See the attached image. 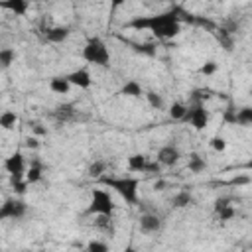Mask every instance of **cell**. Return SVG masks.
<instances>
[{"label": "cell", "mask_w": 252, "mask_h": 252, "mask_svg": "<svg viewBox=\"0 0 252 252\" xmlns=\"http://www.w3.org/2000/svg\"><path fill=\"white\" fill-rule=\"evenodd\" d=\"M124 2H126V0H110V12H116Z\"/></svg>", "instance_id": "cell-38"}, {"label": "cell", "mask_w": 252, "mask_h": 252, "mask_svg": "<svg viewBox=\"0 0 252 252\" xmlns=\"http://www.w3.org/2000/svg\"><path fill=\"white\" fill-rule=\"evenodd\" d=\"M179 158H181V152H179V148L173 146V144H165V146H161V148L158 150V154H156V159H158L159 165H163V167H171V165H175V163L179 161Z\"/></svg>", "instance_id": "cell-10"}, {"label": "cell", "mask_w": 252, "mask_h": 252, "mask_svg": "<svg viewBox=\"0 0 252 252\" xmlns=\"http://www.w3.org/2000/svg\"><path fill=\"white\" fill-rule=\"evenodd\" d=\"M16 122H18V114H16L14 110H4V112L0 114V126H2L4 130H12V128L16 126Z\"/></svg>", "instance_id": "cell-25"}, {"label": "cell", "mask_w": 252, "mask_h": 252, "mask_svg": "<svg viewBox=\"0 0 252 252\" xmlns=\"http://www.w3.org/2000/svg\"><path fill=\"white\" fill-rule=\"evenodd\" d=\"M161 226H163V220L156 213H142V217L138 220V228L142 234H156L161 230Z\"/></svg>", "instance_id": "cell-9"}, {"label": "cell", "mask_w": 252, "mask_h": 252, "mask_svg": "<svg viewBox=\"0 0 252 252\" xmlns=\"http://www.w3.org/2000/svg\"><path fill=\"white\" fill-rule=\"evenodd\" d=\"M71 35V28L69 26H49L43 30V37L49 43H63L67 41Z\"/></svg>", "instance_id": "cell-11"}, {"label": "cell", "mask_w": 252, "mask_h": 252, "mask_svg": "<svg viewBox=\"0 0 252 252\" xmlns=\"http://www.w3.org/2000/svg\"><path fill=\"white\" fill-rule=\"evenodd\" d=\"M215 215H217V219H219V220L226 222V220H232V219H234L236 209H234V207H232V203H230V205H226V207H222V209L215 211Z\"/></svg>", "instance_id": "cell-27"}, {"label": "cell", "mask_w": 252, "mask_h": 252, "mask_svg": "<svg viewBox=\"0 0 252 252\" xmlns=\"http://www.w3.org/2000/svg\"><path fill=\"white\" fill-rule=\"evenodd\" d=\"M246 183H250V177L248 175H238V177L232 179V185H246Z\"/></svg>", "instance_id": "cell-36"}, {"label": "cell", "mask_w": 252, "mask_h": 252, "mask_svg": "<svg viewBox=\"0 0 252 252\" xmlns=\"http://www.w3.org/2000/svg\"><path fill=\"white\" fill-rule=\"evenodd\" d=\"M219 41H220V45L226 49V51H230L232 49V32H228V30H220V33H219Z\"/></svg>", "instance_id": "cell-28"}, {"label": "cell", "mask_w": 252, "mask_h": 252, "mask_svg": "<svg viewBox=\"0 0 252 252\" xmlns=\"http://www.w3.org/2000/svg\"><path fill=\"white\" fill-rule=\"evenodd\" d=\"M244 167H246V169H252V159H250V161H246V165H244Z\"/></svg>", "instance_id": "cell-40"}, {"label": "cell", "mask_w": 252, "mask_h": 252, "mask_svg": "<svg viewBox=\"0 0 252 252\" xmlns=\"http://www.w3.org/2000/svg\"><path fill=\"white\" fill-rule=\"evenodd\" d=\"M53 118H55L59 124H67V122L77 120V110H75V104H71V102L57 104V106H55V110H53Z\"/></svg>", "instance_id": "cell-13"}, {"label": "cell", "mask_w": 252, "mask_h": 252, "mask_svg": "<svg viewBox=\"0 0 252 252\" xmlns=\"http://www.w3.org/2000/svg\"><path fill=\"white\" fill-rule=\"evenodd\" d=\"M26 179H28V183H37V181H41V165L39 163H32L28 169H26Z\"/></svg>", "instance_id": "cell-26"}, {"label": "cell", "mask_w": 252, "mask_h": 252, "mask_svg": "<svg viewBox=\"0 0 252 252\" xmlns=\"http://www.w3.org/2000/svg\"><path fill=\"white\" fill-rule=\"evenodd\" d=\"M26 148L37 150V148H39V140H37L35 136H28V138H26Z\"/></svg>", "instance_id": "cell-35"}, {"label": "cell", "mask_w": 252, "mask_h": 252, "mask_svg": "<svg viewBox=\"0 0 252 252\" xmlns=\"http://www.w3.org/2000/svg\"><path fill=\"white\" fill-rule=\"evenodd\" d=\"M158 2H165V0H158Z\"/></svg>", "instance_id": "cell-41"}, {"label": "cell", "mask_w": 252, "mask_h": 252, "mask_svg": "<svg viewBox=\"0 0 252 252\" xmlns=\"http://www.w3.org/2000/svg\"><path fill=\"white\" fill-rule=\"evenodd\" d=\"M0 6L8 12H12L14 16H26L30 10V2L28 0H2Z\"/></svg>", "instance_id": "cell-15"}, {"label": "cell", "mask_w": 252, "mask_h": 252, "mask_svg": "<svg viewBox=\"0 0 252 252\" xmlns=\"http://www.w3.org/2000/svg\"><path fill=\"white\" fill-rule=\"evenodd\" d=\"M232 203V199L230 197H219V199H215V211H219V209H222V207H226V205H230Z\"/></svg>", "instance_id": "cell-34"}, {"label": "cell", "mask_w": 252, "mask_h": 252, "mask_svg": "<svg viewBox=\"0 0 252 252\" xmlns=\"http://www.w3.org/2000/svg\"><path fill=\"white\" fill-rule=\"evenodd\" d=\"M89 215H112L114 213V201L106 189H93L91 191V203L87 207Z\"/></svg>", "instance_id": "cell-4"}, {"label": "cell", "mask_w": 252, "mask_h": 252, "mask_svg": "<svg viewBox=\"0 0 252 252\" xmlns=\"http://www.w3.org/2000/svg\"><path fill=\"white\" fill-rule=\"evenodd\" d=\"M217 69H219V65H217V61H213V59H209V61H205L203 65H201V69H199V73L201 75H215L217 73Z\"/></svg>", "instance_id": "cell-29"}, {"label": "cell", "mask_w": 252, "mask_h": 252, "mask_svg": "<svg viewBox=\"0 0 252 252\" xmlns=\"http://www.w3.org/2000/svg\"><path fill=\"white\" fill-rule=\"evenodd\" d=\"M45 132H47V130H45V128H41L39 124H35V126H33V134H45Z\"/></svg>", "instance_id": "cell-39"}, {"label": "cell", "mask_w": 252, "mask_h": 252, "mask_svg": "<svg viewBox=\"0 0 252 252\" xmlns=\"http://www.w3.org/2000/svg\"><path fill=\"white\" fill-rule=\"evenodd\" d=\"M181 14L183 10H169L161 14H150V16H138L126 24V28L134 30H148L158 39H171L181 32Z\"/></svg>", "instance_id": "cell-1"}, {"label": "cell", "mask_w": 252, "mask_h": 252, "mask_svg": "<svg viewBox=\"0 0 252 252\" xmlns=\"http://www.w3.org/2000/svg\"><path fill=\"white\" fill-rule=\"evenodd\" d=\"M187 104L185 102H181V100H175L171 106H169V118L171 120H185V116H187Z\"/></svg>", "instance_id": "cell-22"}, {"label": "cell", "mask_w": 252, "mask_h": 252, "mask_svg": "<svg viewBox=\"0 0 252 252\" xmlns=\"http://www.w3.org/2000/svg\"><path fill=\"white\" fill-rule=\"evenodd\" d=\"M134 49L142 55H156V47L152 43H142V45H134Z\"/></svg>", "instance_id": "cell-33"}, {"label": "cell", "mask_w": 252, "mask_h": 252, "mask_svg": "<svg viewBox=\"0 0 252 252\" xmlns=\"http://www.w3.org/2000/svg\"><path fill=\"white\" fill-rule=\"evenodd\" d=\"M234 124H238L242 128H250L252 126V106H240V108H236Z\"/></svg>", "instance_id": "cell-20"}, {"label": "cell", "mask_w": 252, "mask_h": 252, "mask_svg": "<svg viewBox=\"0 0 252 252\" xmlns=\"http://www.w3.org/2000/svg\"><path fill=\"white\" fill-rule=\"evenodd\" d=\"M171 207L173 209H187V207H191L193 203H195V199H193V195H191V191H177L173 197H171Z\"/></svg>", "instance_id": "cell-16"}, {"label": "cell", "mask_w": 252, "mask_h": 252, "mask_svg": "<svg viewBox=\"0 0 252 252\" xmlns=\"http://www.w3.org/2000/svg\"><path fill=\"white\" fill-rule=\"evenodd\" d=\"M94 226L98 230H102L104 234L112 236L114 234V220H112V215H96V220H94Z\"/></svg>", "instance_id": "cell-19"}, {"label": "cell", "mask_w": 252, "mask_h": 252, "mask_svg": "<svg viewBox=\"0 0 252 252\" xmlns=\"http://www.w3.org/2000/svg\"><path fill=\"white\" fill-rule=\"evenodd\" d=\"M185 120H187L197 132H203V130L209 126V110L205 108L203 102H191L189 108H187Z\"/></svg>", "instance_id": "cell-5"}, {"label": "cell", "mask_w": 252, "mask_h": 252, "mask_svg": "<svg viewBox=\"0 0 252 252\" xmlns=\"http://www.w3.org/2000/svg\"><path fill=\"white\" fill-rule=\"evenodd\" d=\"M100 183L106 189L120 195L128 205L138 203V191H140V179L138 177H132V175H102Z\"/></svg>", "instance_id": "cell-2"}, {"label": "cell", "mask_w": 252, "mask_h": 252, "mask_svg": "<svg viewBox=\"0 0 252 252\" xmlns=\"http://www.w3.org/2000/svg\"><path fill=\"white\" fill-rule=\"evenodd\" d=\"M211 148L215 152H224L226 150V140L222 136H215V138H211Z\"/></svg>", "instance_id": "cell-32"}, {"label": "cell", "mask_w": 252, "mask_h": 252, "mask_svg": "<svg viewBox=\"0 0 252 252\" xmlns=\"http://www.w3.org/2000/svg\"><path fill=\"white\" fill-rule=\"evenodd\" d=\"M165 187H167V181H163V179H158L154 183V191H163Z\"/></svg>", "instance_id": "cell-37"}, {"label": "cell", "mask_w": 252, "mask_h": 252, "mask_svg": "<svg viewBox=\"0 0 252 252\" xmlns=\"http://www.w3.org/2000/svg\"><path fill=\"white\" fill-rule=\"evenodd\" d=\"M189 98H191V102H203V100L209 98V91H205V89H195Z\"/></svg>", "instance_id": "cell-31"}, {"label": "cell", "mask_w": 252, "mask_h": 252, "mask_svg": "<svg viewBox=\"0 0 252 252\" xmlns=\"http://www.w3.org/2000/svg\"><path fill=\"white\" fill-rule=\"evenodd\" d=\"M144 96H146V100L150 102L152 108H156V110H163V108H165V100H163V96H161L159 93L148 91V93H144Z\"/></svg>", "instance_id": "cell-23"}, {"label": "cell", "mask_w": 252, "mask_h": 252, "mask_svg": "<svg viewBox=\"0 0 252 252\" xmlns=\"http://www.w3.org/2000/svg\"><path fill=\"white\" fill-rule=\"evenodd\" d=\"M122 96H130V98H138V96H142L144 94V89H142V85L138 83V81H134V79H130V81H126L122 87H120V91H118Z\"/></svg>", "instance_id": "cell-17"}, {"label": "cell", "mask_w": 252, "mask_h": 252, "mask_svg": "<svg viewBox=\"0 0 252 252\" xmlns=\"http://www.w3.org/2000/svg\"><path fill=\"white\" fill-rule=\"evenodd\" d=\"M71 81L67 79V75H57V77H51L49 79V91L55 93V94H67L71 91Z\"/></svg>", "instance_id": "cell-14"}, {"label": "cell", "mask_w": 252, "mask_h": 252, "mask_svg": "<svg viewBox=\"0 0 252 252\" xmlns=\"http://www.w3.org/2000/svg\"><path fill=\"white\" fill-rule=\"evenodd\" d=\"M14 61H16V51H14L12 47L0 49V67H2V69H10Z\"/></svg>", "instance_id": "cell-24"}, {"label": "cell", "mask_w": 252, "mask_h": 252, "mask_svg": "<svg viewBox=\"0 0 252 252\" xmlns=\"http://www.w3.org/2000/svg\"><path fill=\"white\" fill-rule=\"evenodd\" d=\"M187 169H189L191 173H203V171L207 169V159H205L201 154L193 152V154H189V159H187Z\"/></svg>", "instance_id": "cell-18"}, {"label": "cell", "mask_w": 252, "mask_h": 252, "mask_svg": "<svg viewBox=\"0 0 252 252\" xmlns=\"http://www.w3.org/2000/svg\"><path fill=\"white\" fill-rule=\"evenodd\" d=\"M104 173H106V161L104 159H94L87 167V175L93 177V179H100Z\"/></svg>", "instance_id": "cell-21"}, {"label": "cell", "mask_w": 252, "mask_h": 252, "mask_svg": "<svg viewBox=\"0 0 252 252\" xmlns=\"http://www.w3.org/2000/svg\"><path fill=\"white\" fill-rule=\"evenodd\" d=\"M128 169L136 173H159V161H150L144 154H132L128 158Z\"/></svg>", "instance_id": "cell-7"}, {"label": "cell", "mask_w": 252, "mask_h": 252, "mask_svg": "<svg viewBox=\"0 0 252 252\" xmlns=\"http://www.w3.org/2000/svg\"><path fill=\"white\" fill-rule=\"evenodd\" d=\"M28 213V205L18 199V197H12V199H6L4 205L0 207V220H20L24 219Z\"/></svg>", "instance_id": "cell-6"}, {"label": "cell", "mask_w": 252, "mask_h": 252, "mask_svg": "<svg viewBox=\"0 0 252 252\" xmlns=\"http://www.w3.org/2000/svg\"><path fill=\"white\" fill-rule=\"evenodd\" d=\"M4 169L10 173V177H26V158L20 152H14L4 159Z\"/></svg>", "instance_id": "cell-8"}, {"label": "cell", "mask_w": 252, "mask_h": 252, "mask_svg": "<svg viewBox=\"0 0 252 252\" xmlns=\"http://www.w3.org/2000/svg\"><path fill=\"white\" fill-rule=\"evenodd\" d=\"M85 248H87L89 252H106V250H108V244H106V242H100V240H91Z\"/></svg>", "instance_id": "cell-30"}, {"label": "cell", "mask_w": 252, "mask_h": 252, "mask_svg": "<svg viewBox=\"0 0 252 252\" xmlns=\"http://www.w3.org/2000/svg\"><path fill=\"white\" fill-rule=\"evenodd\" d=\"M81 55L89 65H94V67H108L110 65V49H108L106 41L98 35H93L85 41Z\"/></svg>", "instance_id": "cell-3"}, {"label": "cell", "mask_w": 252, "mask_h": 252, "mask_svg": "<svg viewBox=\"0 0 252 252\" xmlns=\"http://www.w3.org/2000/svg\"><path fill=\"white\" fill-rule=\"evenodd\" d=\"M67 79L71 81L73 87H79V89H89L93 85V77H91L89 69H85V67L73 69L71 73H67Z\"/></svg>", "instance_id": "cell-12"}]
</instances>
